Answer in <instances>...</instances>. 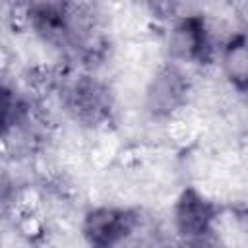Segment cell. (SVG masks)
Masks as SVG:
<instances>
[{
  "mask_svg": "<svg viewBox=\"0 0 248 248\" xmlns=\"http://www.w3.org/2000/svg\"><path fill=\"white\" fill-rule=\"evenodd\" d=\"M132 229V217L116 209H97L87 217L85 234L97 248H107L126 236Z\"/></svg>",
  "mask_w": 248,
  "mask_h": 248,
  "instance_id": "cell-1",
  "label": "cell"
},
{
  "mask_svg": "<svg viewBox=\"0 0 248 248\" xmlns=\"http://www.w3.org/2000/svg\"><path fill=\"white\" fill-rule=\"evenodd\" d=\"M176 221L184 234L188 236H200L207 231L211 221V207L205 200H202L198 194L188 192L182 196L178 209H176Z\"/></svg>",
  "mask_w": 248,
  "mask_h": 248,
  "instance_id": "cell-2",
  "label": "cell"
},
{
  "mask_svg": "<svg viewBox=\"0 0 248 248\" xmlns=\"http://www.w3.org/2000/svg\"><path fill=\"white\" fill-rule=\"evenodd\" d=\"M225 68L236 81H248V45L238 43L227 50Z\"/></svg>",
  "mask_w": 248,
  "mask_h": 248,
  "instance_id": "cell-3",
  "label": "cell"
}]
</instances>
